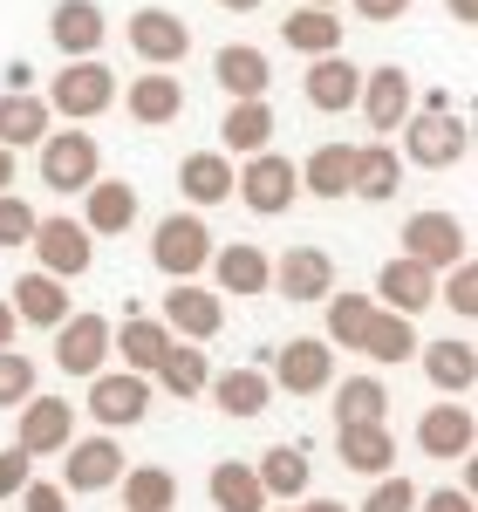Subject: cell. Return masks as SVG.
<instances>
[{
  "mask_svg": "<svg viewBox=\"0 0 478 512\" xmlns=\"http://www.w3.org/2000/svg\"><path fill=\"white\" fill-rule=\"evenodd\" d=\"M41 103H48L55 117H69V123L103 117V110L117 103V69H110L103 55H76V62H62V76L48 82Z\"/></svg>",
  "mask_w": 478,
  "mask_h": 512,
  "instance_id": "1",
  "label": "cell"
},
{
  "mask_svg": "<svg viewBox=\"0 0 478 512\" xmlns=\"http://www.w3.org/2000/svg\"><path fill=\"white\" fill-rule=\"evenodd\" d=\"M465 151H472L465 117H451V110H410L403 117V164L451 171V164H465Z\"/></svg>",
  "mask_w": 478,
  "mask_h": 512,
  "instance_id": "2",
  "label": "cell"
},
{
  "mask_svg": "<svg viewBox=\"0 0 478 512\" xmlns=\"http://www.w3.org/2000/svg\"><path fill=\"white\" fill-rule=\"evenodd\" d=\"M41 151V185L48 192H89L96 178H103V151H96V137L89 130H48L35 144Z\"/></svg>",
  "mask_w": 478,
  "mask_h": 512,
  "instance_id": "3",
  "label": "cell"
},
{
  "mask_svg": "<svg viewBox=\"0 0 478 512\" xmlns=\"http://www.w3.org/2000/svg\"><path fill=\"white\" fill-rule=\"evenodd\" d=\"M233 192L246 198V212L280 219V212L301 198V171H294V158H280V151H253V158L233 171Z\"/></svg>",
  "mask_w": 478,
  "mask_h": 512,
  "instance_id": "4",
  "label": "cell"
},
{
  "mask_svg": "<svg viewBox=\"0 0 478 512\" xmlns=\"http://www.w3.org/2000/svg\"><path fill=\"white\" fill-rule=\"evenodd\" d=\"M151 260H158L164 280H199L205 260H212V233H205L199 212H171V219H158V233H151Z\"/></svg>",
  "mask_w": 478,
  "mask_h": 512,
  "instance_id": "5",
  "label": "cell"
},
{
  "mask_svg": "<svg viewBox=\"0 0 478 512\" xmlns=\"http://www.w3.org/2000/svg\"><path fill=\"white\" fill-rule=\"evenodd\" d=\"M82 410H89L103 431H130V424H144V410H151V376H137V369H96Z\"/></svg>",
  "mask_w": 478,
  "mask_h": 512,
  "instance_id": "6",
  "label": "cell"
},
{
  "mask_svg": "<svg viewBox=\"0 0 478 512\" xmlns=\"http://www.w3.org/2000/svg\"><path fill=\"white\" fill-rule=\"evenodd\" d=\"M35 260H41V274H55V280H82L89 267H96V233L82 226V219H35Z\"/></svg>",
  "mask_w": 478,
  "mask_h": 512,
  "instance_id": "7",
  "label": "cell"
},
{
  "mask_svg": "<svg viewBox=\"0 0 478 512\" xmlns=\"http://www.w3.org/2000/svg\"><path fill=\"white\" fill-rule=\"evenodd\" d=\"M403 253H410V260H424L431 274L458 267V260H472L465 219H451V212H410V219H403Z\"/></svg>",
  "mask_w": 478,
  "mask_h": 512,
  "instance_id": "8",
  "label": "cell"
},
{
  "mask_svg": "<svg viewBox=\"0 0 478 512\" xmlns=\"http://www.w3.org/2000/svg\"><path fill=\"white\" fill-rule=\"evenodd\" d=\"M123 35H130V48H137L144 69H178V62L192 55V28H185L171 7H137Z\"/></svg>",
  "mask_w": 478,
  "mask_h": 512,
  "instance_id": "9",
  "label": "cell"
},
{
  "mask_svg": "<svg viewBox=\"0 0 478 512\" xmlns=\"http://www.w3.org/2000/svg\"><path fill=\"white\" fill-rule=\"evenodd\" d=\"M164 328H171L178 342H212V335L226 328V294H212L199 280H171V294H164Z\"/></svg>",
  "mask_w": 478,
  "mask_h": 512,
  "instance_id": "10",
  "label": "cell"
},
{
  "mask_svg": "<svg viewBox=\"0 0 478 512\" xmlns=\"http://www.w3.org/2000/svg\"><path fill=\"white\" fill-rule=\"evenodd\" d=\"M472 444H478V424H472V403L465 396H444V403H431L424 417H417V451L424 458H472Z\"/></svg>",
  "mask_w": 478,
  "mask_h": 512,
  "instance_id": "11",
  "label": "cell"
},
{
  "mask_svg": "<svg viewBox=\"0 0 478 512\" xmlns=\"http://www.w3.org/2000/svg\"><path fill=\"white\" fill-rule=\"evenodd\" d=\"M123 478V451L117 437H69L62 444V492H110Z\"/></svg>",
  "mask_w": 478,
  "mask_h": 512,
  "instance_id": "12",
  "label": "cell"
},
{
  "mask_svg": "<svg viewBox=\"0 0 478 512\" xmlns=\"http://www.w3.org/2000/svg\"><path fill=\"white\" fill-rule=\"evenodd\" d=\"M14 410H21L14 444H21L28 458H48V451H62V444L76 437V403H69V396H28V403H14Z\"/></svg>",
  "mask_w": 478,
  "mask_h": 512,
  "instance_id": "13",
  "label": "cell"
},
{
  "mask_svg": "<svg viewBox=\"0 0 478 512\" xmlns=\"http://www.w3.org/2000/svg\"><path fill=\"white\" fill-rule=\"evenodd\" d=\"M110 321L103 315H69L55 328V369L62 376H96V369H110Z\"/></svg>",
  "mask_w": 478,
  "mask_h": 512,
  "instance_id": "14",
  "label": "cell"
},
{
  "mask_svg": "<svg viewBox=\"0 0 478 512\" xmlns=\"http://www.w3.org/2000/svg\"><path fill=\"white\" fill-rule=\"evenodd\" d=\"M335 383V349L321 342V335H301V342H287L274 355V390L287 396H321Z\"/></svg>",
  "mask_w": 478,
  "mask_h": 512,
  "instance_id": "15",
  "label": "cell"
},
{
  "mask_svg": "<svg viewBox=\"0 0 478 512\" xmlns=\"http://www.w3.org/2000/svg\"><path fill=\"white\" fill-rule=\"evenodd\" d=\"M301 96L315 103L321 117H342V110H356V96H362V69L342 55V48H335V55H308Z\"/></svg>",
  "mask_w": 478,
  "mask_h": 512,
  "instance_id": "16",
  "label": "cell"
},
{
  "mask_svg": "<svg viewBox=\"0 0 478 512\" xmlns=\"http://www.w3.org/2000/svg\"><path fill=\"white\" fill-rule=\"evenodd\" d=\"M362 117H369V130L376 137H390V130H403V117L417 110V96H410V76H403L397 62H383V69H362Z\"/></svg>",
  "mask_w": 478,
  "mask_h": 512,
  "instance_id": "17",
  "label": "cell"
},
{
  "mask_svg": "<svg viewBox=\"0 0 478 512\" xmlns=\"http://www.w3.org/2000/svg\"><path fill=\"white\" fill-rule=\"evenodd\" d=\"M205 267H212V294H239V301H246V294H267V287H274V260H267L253 239L212 246Z\"/></svg>",
  "mask_w": 478,
  "mask_h": 512,
  "instance_id": "18",
  "label": "cell"
},
{
  "mask_svg": "<svg viewBox=\"0 0 478 512\" xmlns=\"http://www.w3.org/2000/svg\"><path fill=\"white\" fill-rule=\"evenodd\" d=\"M349 192L383 205V198L403 192V158L390 137H369V144H349Z\"/></svg>",
  "mask_w": 478,
  "mask_h": 512,
  "instance_id": "19",
  "label": "cell"
},
{
  "mask_svg": "<svg viewBox=\"0 0 478 512\" xmlns=\"http://www.w3.org/2000/svg\"><path fill=\"white\" fill-rule=\"evenodd\" d=\"M376 294H383L376 308H390V315H410V321H417L424 308H431V301H438V274H431L424 260L397 253V260H390V267L376 274Z\"/></svg>",
  "mask_w": 478,
  "mask_h": 512,
  "instance_id": "20",
  "label": "cell"
},
{
  "mask_svg": "<svg viewBox=\"0 0 478 512\" xmlns=\"http://www.w3.org/2000/svg\"><path fill=\"white\" fill-rule=\"evenodd\" d=\"M274 287L287 301H328L335 294V260L321 246H287L274 260Z\"/></svg>",
  "mask_w": 478,
  "mask_h": 512,
  "instance_id": "21",
  "label": "cell"
},
{
  "mask_svg": "<svg viewBox=\"0 0 478 512\" xmlns=\"http://www.w3.org/2000/svg\"><path fill=\"white\" fill-rule=\"evenodd\" d=\"M48 35H55V48H62V62H76V55H96V48L110 41V21H103L96 0H55Z\"/></svg>",
  "mask_w": 478,
  "mask_h": 512,
  "instance_id": "22",
  "label": "cell"
},
{
  "mask_svg": "<svg viewBox=\"0 0 478 512\" xmlns=\"http://www.w3.org/2000/svg\"><path fill=\"white\" fill-rule=\"evenodd\" d=\"M417 362H424V376H431V390L438 396H472L478 383V349L458 335H444V342H417Z\"/></svg>",
  "mask_w": 478,
  "mask_h": 512,
  "instance_id": "23",
  "label": "cell"
},
{
  "mask_svg": "<svg viewBox=\"0 0 478 512\" xmlns=\"http://www.w3.org/2000/svg\"><path fill=\"white\" fill-rule=\"evenodd\" d=\"M212 82L226 89V103H253V96H267V82H274V62H267L260 48L233 41V48H219V55H212Z\"/></svg>",
  "mask_w": 478,
  "mask_h": 512,
  "instance_id": "24",
  "label": "cell"
},
{
  "mask_svg": "<svg viewBox=\"0 0 478 512\" xmlns=\"http://www.w3.org/2000/svg\"><path fill=\"white\" fill-rule=\"evenodd\" d=\"M82 226L96 239H117L137 226V185H123V178H96L89 192H82Z\"/></svg>",
  "mask_w": 478,
  "mask_h": 512,
  "instance_id": "25",
  "label": "cell"
},
{
  "mask_svg": "<svg viewBox=\"0 0 478 512\" xmlns=\"http://www.w3.org/2000/svg\"><path fill=\"white\" fill-rule=\"evenodd\" d=\"M123 110L144 123V130H164V123L185 117V82L164 76V69H151V76H137L130 89H123Z\"/></svg>",
  "mask_w": 478,
  "mask_h": 512,
  "instance_id": "26",
  "label": "cell"
},
{
  "mask_svg": "<svg viewBox=\"0 0 478 512\" xmlns=\"http://www.w3.org/2000/svg\"><path fill=\"white\" fill-rule=\"evenodd\" d=\"M14 321H28V328H62L69 321V280H55V274H21L14 280Z\"/></svg>",
  "mask_w": 478,
  "mask_h": 512,
  "instance_id": "27",
  "label": "cell"
},
{
  "mask_svg": "<svg viewBox=\"0 0 478 512\" xmlns=\"http://www.w3.org/2000/svg\"><path fill=\"white\" fill-rule=\"evenodd\" d=\"M335 451H342V465L362 478H383L397 465V437L390 424H335Z\"/></svg>",
  "mask_w": 478,
  "mask_h": 512,
  "instance_id": "28",
  "label": "cell"
},
{
  "mask_svg": "<svg viewBox=\"0 0 478 512\" xmlns=\"http://www.w3.org/2000/svg\"><path fill=\"white\" fill-rule=\"evenodd\" d=\"M48 123H55V110L41 103L35 89H7L0 96V151H35L48 137Z\"/></svg>",
  "mask_w": 478,
  "mask_h": 512,
  "instance_id": "29",
  "label": "cell"
},
{
  "mask_svg": "<svg viewBox=\"0 0 478 512\" xmlns=\"http://www.w3.org/2000/svg\"><path fill=\"white\" fill-rule=\"evenodd\" d=\"M219 144H226V158H253V151H267V144H274V110H267V96H253V103H226V117H219Z\"/></svg>",
  "mask_w": 478,
  "mask_h": 512,
  "instance_id": "30",
  "label": "cell"
},
{
  "mask_svg": "<svg viewBox=\"0 0 478 512\" xmlns=\"http://www.w3.org/2000/svg\"><path fill=\"white\" fill-rule=\"evenodd\" d=\"M205 390H212V403H219L226 417L246 424V417H260V410L274 403V376H267V369H219Z\"/></svg>",
  "mask_w": 478,
  "mask_h": 512,
  "instance_id": "31",
  "label": "cell"
},
{
  "mask_svg": "<svg viewBox=\"0 0 478 512\" xmlns=\"http://www.w3.org/2000/svg\"><path fill=\"white\" fill-rule=\"evenodd\" d=\"M253 478H260L267 499L294 506V499H308V478H315V472H308V451H301V444H274V451H260Z\"/></svg>",
  "mask_w": 478,
  "mask_h": 512,
  "instance_id": "32",
  "label": "cell"
},
{
  "mask_svg": "<svg viewBox=\"0 0 478 512\" xmlns=\"http://www.w3.org/2000/svg\"><path fill=\"white\" fill-rule=\"evenodd\" d=\"M178 192L192 198V205H226L233 198V158L226 151H192V158L178 164Z\"/></svg>",
  "mask_w": 478,
  "mask_h": 512,
  "instance_id": "33",
  "label": "cell"
},
{
  "mask_svg": "<svg viewBox=\"0 0 478 512\" xmlns=\"http://www.w3.org/2000/svg\"><path fill=\"white\" fill-rule=\"evenodd\" d=\"M280 41L294 48V55H335L342 48V21H335V7H294L287 21H280Z\"/></svg>",
  "mask_w": 478,
  "mask_h": 512,
  "instance_id": "34",
  "label": "cell"
},
{
  "mask_svg": "<svg viewBox=\"0 0 478 512\" xmlns=\"http://www.w3.org/2000/svg\"><path fill=\"white\" fill-rule=\"evenodd\" d=\"M205 492H212V506H219V512H267V506H274V499L260 492L253 465H239V458H219L212 478H205Z\"/></svg>",
  "mask_w": 478,
  "mask_h": 512,
  "instance_id": "35",
  "label": "cell"
},
{
  "mask_svg": "<svg viewBox=\"0 0 478 512\" xmlns=\"http://www.w3.org/2000/svg\"><path fill=\"white\" fill-rule=\"evenodd\" d=\"M151 383L185 403V396H205V383H212V362H205V349H192V342H178V335H171V349H164V362L151 369Z\"/></svg>",
  "mask_w": 478,
  "mask_h": 512,
  "instance_id": "36",
  "label": "cell"
},
{
  "mask_svg": "<svg viewBox=\"0 0 478 512\" xmlns=\"http://www.w3.org/2000/svg\"><path fill=\"white\" fill-rule=\"evenodd\" d=\"M356 349L369 355V362H410V355H417V321H410V315H390V308H376Z\"/></svg>",
  "mask_w": 478,
  "mask_h": 512,
  "instance_id": "37",
  "label": "cell"
},
{
  "mask_svg": "<svg viewBox=\"0 0 478 512\" xmlns=\"http://www.w3.org/2000/svg\"><path fill=\"white\" fill-rule=\"evenodd\" d=\"M110 349L123 355V369H137V376H151V369H158L164 362V349H171V328H164V321H123V335H110Z\"/></svg>",
  "mask_w": 478,
  "mask_h": 512,
  "instance_id": "38",
  "label": "cell"
},
{
  "mask_svg": "<svg viewBox=\"0 0 478 512\" xmlns=\"http://www.w3.org/2000/svg\"><path fill=\"white\" fill-rule=\"evenodd\" d=\"M123 512H178V478L164 465H130L123 472Z\"/></svg>",
  "mask_w": 478,
  "mask_h": 512,
  "instance_id": "39",
  "label": "cell"
},
{
  "mask_svg": "<svg viewBox=\"0 0 478 512\" xmlns=\"http://www.w3.org/2000/svg\"><path fill=\"white\" fill-rule=\"evenodd\" d=\"M294 171H301V192L349 198V144H321V151H308V164H294Z\"/></svg>",
  "mask_w": 478,
  "mask_h": 512,
  "instance_id": "40",
  "label": "cell"
},
{
  "mask_svg": "<svg viewBox=\"0 0 478 512\" xmlns=\"http://www.w3.org/2000/svg\"><path fill=\"white\" fill-rule=\"evenodd\" d=\"M383 410H390V390L376 376H349L335 390V424H383Z\"/></svg>",
  "mask_w": 478,
  "mask_h": 512,
  "instance_id": "41",
  "label": "cell"
},
{
  "mask_svg": "<svg viewBox=\"0 0 478 512\" xmlns=\"http://www.w3.org/2000/svg\"><path fill=\"white\" fill-rule=\"evenodd\" d=\"M369 315H376V301H369V294H328V335H321V342L356 349L362 328H369Z\"/></svg>",
  "mask_w": 478,
  "mask_h": 512,
  "instance_id": "42",
  "label": "cell"
},
{
  "mask_svg": "<svg viewBox=\"0 0 478 512\" xmlns=\"http://www.w3.org/2000/svg\"><path fill=\"white\" fill-rule=\"evenodd\" d=\"M28 396H35V362L21 349H0V410H14Z\"/></svg>",
  "mask_w": 478,
  "mask_h": 512,
  "instance_id": "43",
  "label": "cell"
},
{
  "mask_svg": "<svg viewBox=\"0 0 478 512\" xmlns=\"http://www.w3.org/2000/svg\"><path fill=\"white\" fill-rule=\"evenodd\" d=\"M35 219L41 212L21 192H0V246H28L35 239Z\"/></svg>",
  "mask_w": 478,
  "mask_h": 512,
  "instance_id": "44",
  "label": "cell"
},
{
  "mask_svg": "<svg viewBox=\"0 0 478 512\" xmlns=\"http://www.w3.org/2000/svg\"><path fill=\"white\" fill-rule=\"evenodd\" d=\"M356 512H417V485H410L403 472H383V478H376V492H369Z\"/></svg>",
  "mask_w": 478,
  "mask_h": 512,
  "instance_id": "45",
  "label": "cell"
},
{
  "mask_svg": "<svg viewBox=\"0 0 478 512\" xmlns=\"http://www.w3.org/2000/svg\"><path fill=\"white\" fill-rule=\"evenodd\" d=\"M444 274H451V280H438V301H451L458 315L472 321L478 315V267H472V260H458V267H444Z\"/></svg>",
  "mask_w": 478,
  "mask_h": 512,
  "instance_id": "46",
  "label": "cell"
},
{
  "mask_svg": "<svg viewBox=\"0 0 478 512\" xmlns=\"http://www.w3.org/2000/svg\"><path fill=\"white\" fill-rule=\"evenodd\" d=\"M14 499H21V512H69V492H62L55 478H28Z\"/></svg>",
  "mask_w": 478,
  "mask_h": 512,
  "instance_id": "47",
  "label": "cell"
},
{
  "mask_svg": "<svg viewBox=\"0 0 478 512\" xmlns=\"http://www.w3.org/2000/svg\"><path fill=\"white\" fill-rule=\"evenodd\" d=\"M28 478H35V458H28L21 444H7V451H0V499H14Z\"/></svg>",
  "mask_w": 478,
  "mask_h": 512,
  "instance_id": "48",
  "label": "cell"
},
{
  "mask_svg": "<svg viewBox=\"0 0 478 512\" xmlns=\"http://www.w3.org/2000/svg\"><path fill=\"white\" fill-rule=\"evenodd\" d=\"M417 512H478L472 485H438V492H417Z\"/></svg>",
  "mask_w": 478,
  "mask_h": 512,
  "instance_id": "49",
  "label": "cell"
},
{
  "mask_svg": "<svg viewBox=\"0 0 478 512\" xmlns=\"http://www.w3.org/2000/svg\"><path fill=\"white\" fill-rule=\"evenodd\" d=\"M356 14L383 28V21H403V14H410V0H356Z\"/></svg>",
  "mask_w": 478,
  "mask_h": 512,
  "instance_id": "50",
  "label": "cell"
},
{
  "mask_svg": "<svg viewBox=\"0 0 478 512\" xmlns=\"http://www.w3.org/2000/svg\"><path fill=\"white\" fill-rule=\"evenodd\" d=\"M444 14H451L458 28H472V21H478V0H444Z\"/></svg>",
  "mask_w": 478,
  "mask_h": 512,
  "instance_id": "51",
  "label": "cell"
},
{
  "mask_svg": "<svg viewBox=\"0 0 478 512\" xmlns=\"http://www.w3.org/2000/svg\"><path fill=\"white\" fill-rule=\"evenodd\" d=\"M7 89H35V69L28 62H7Z\"/></svg>",
  "mask_w": 478,
  "mask_h": 512,
  "instance_id": "52",
  "label": "cell"
},
{
  "mask_svg": "<svg viewBox=\"0 0 478 512\" xmlns=\"http://www.w3.org/2000/svg\"><path fill=\"white\" fill-rule=\"evenodd\" d=\"M14 328H21V321H14V308L0 301V349H14Z\"/></svg>",
  "mask_w": 478,
  "mask_h": 512,
  "instance_id": "53",
  "label": "cell"
},
{
  "mask_svg": "<svg viewBox=\"0 0 478 512\" xmlns=\"http://www.w3.org/2000/svg\"><path fill=\"white\" fill-rule=\"evenodd\" d=\"M294 512H349V506H335V499H294Z\"/></svg>",
  "mask_w": 478,
  "mask_h": 512,
  "instance_id": "54",
  "label": "cell"
},
{
  "mask_svg": "<svg viewBox=\"0 0 478 512\" xmlns=\"http://www.w3.org/2000/svg\"><path fill=\"white\" fill-rule=\"evenodd\" d=\"M0 192H14V151H0Z\"/></svg>",
  "mask_w": 478,
  "mask_h": 512,
  "instance_id": "55",
  "label": "cell"
},
{
  "mask_svg": "<svg viewBox=\"0 0 478 512\" xmlns=\"http://www.w3.org/2000/svg\"><path fill=\"white\" fill-rule=\"evenodd\" d=\"M226 14H253V7H267V0H219Z\"/></svg>",
  "mask_w": 478,
  "mask_h": 512,
  "instance_id": "56",
  "label": "cell"
},
{
  "mask_svg": "<svg viewBox=\"0 0 478 512\" xmlns=\"http://www.w3.org/2000/svg\"><path fill=\"white\" fill-rule=\"evenodd\" d=\"M308 7H335V0H308Z\"/></svg>",
  "mask_w": 478,
  "mask_h": 512,
  "instance_id": "57",
  "label": "cell"
},
{
  "mask_svg": "<svg viewBox=\"0 0 478 512\" xmlns=\"http://www.w3.org/2000/svg\"><path fill=\"white\" fill-rule=\"evenodd\" d=\"M267 512H274V506H267ZM280 512H294V506H280Z\"/></svg>",
  "mask_w": 478,
  "mask_h": 512,
  "instance_id": "58",
  "label": "cell"
}]
</instances>
